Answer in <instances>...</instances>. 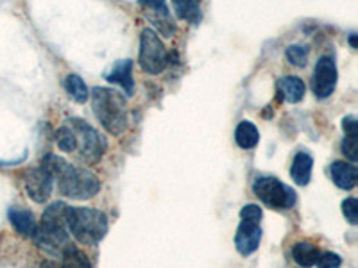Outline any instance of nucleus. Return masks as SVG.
Wrapping results in <instances>:
<instances>
[{
  "mask_svg": "<svg viewBox=\"0 0 358 268\" xmlns=\"http://www.w3.org/2000/svg\"><path fill=\"white\" fill-rule=\"evenodd\" d=\"M92 110L101 126L110 134H122L127 129V102L120 91L113 88H94Z\"/></svg>",
  "mask_w": 358,
  "mask_h": 268,
  "instance_id": "1",
  "label": "nucleus"
},
{
  "mask_svg": "<svg viewBox=\"0 0 358 268\" xmlns=\"http://www.w3.org/2000/svg\"><path fill=\"white\" fill-rule=\"evenodd\" d=\"M66 204H50L41 215V222L33 236L34 244L50 254H62L69 247V229H66Z\"/></svg>",
  "mask_w": 358,
  "mask_h": 268,
  "instance_id": "2",
  "label": "nucleus"
},
{
  "mask_svg": "<svg viewBox=\"0 0 358 268\" xmlns=\"http://www.w3.org/2000/svg\"><path fill=\"white\" fill-rule=\"evenodd\" d=\"M66 229L83 245H97L108 232V218L92 207H66Z\"/></svg>",
  "mask_w": 358,
  "mask_h": 268,
  "instance_id": "3",
  "label": "nucleus"
},
{
  "mask_svg": "<svg viewBox=\"0 0 358 268\" xmlns=\"http://www.w3.org/2000/svg\"><path fill=\"white\" fill-rule=\"evenodd\" d=\"M54 181L57 183V191L73 200L94 199L101 190V183L95 174L86 168L72 167L70 163L54 177Z\"/></svg>",
  "mask_w": 358,
  "mask_h": 268,
  "instance_id": "4",
  "label": "nucleus"
},
{
  "mask_svg": "<svg viewBox=\"0 0 358 268\" xmlns=\"http://www.w3.org/2000/svg\"><path fill=\"white\" fill-rule=\"evenodd\" d=\"M69 126L72 127L73 133H76V138H78L79 158L88 163V165L97 163L108 149L106 138L95 127H92L81 118H70Z\"/></svg>",
  "mask_w": 358,
  "mask_h": 268,
  "instance_id": "5",
  "label": "nucleus"
},
{
  "mask_svg": "<svg viewBox=\"0 0 358 268\" xmlns=\"http://www.w3.org/2000/svg\"><path fill=\"white\" fill-rule=\"evenodd\" d=\"M252 191L271 209H290L297 199L292 188L271 175H262V177L255 179Z\"/></svg>",
  "mask_w": 358,
  "mask_h": 268,
  "instance_id": "6",
  "label": "nucleus"
},
{
  "mask_svg": "<svg viewBox=\"0 0 358 268\" xmlns=\"http://www.w3.org/2000/svg\"><path fill=\"white\" fill-rule=\"evenodd\" d=\"M140 66L149 75H158L169 65V52L162 38L152 29H143L140 34Z\"/></svg>",
  "mask_w": 358,
  "mask_h": 268,
  "instance_id": "7",
  "label": "nucleus"
},
{
  "mask_svg": "<svg viewBox=\"0 0 358 268\" xmlns=\"http://www.w3.org/2000/svg\"><path fill=\"white\" fill-rule=\"evenodd\" d=\"M337 86V66L330 56L319 57L312 77L313 95L317 98H328Z\"/></svg>",
  "mask_w": 358,
  "mask_h": 268,
  "instance_id": "8",
  "label": "nucleus"
},
{
  "mask_svg": "<svg viewBox=\"0 0 358 268\" xmlns=\"http://www.w3.org/2000/svg\"><path fill=\"white\" fill-rule=\"evenodd\" d=\"M138 4L142 6L145 11L147 20L155 25V33L163 34L165 38H172L176 33V24L171 18V11L165 0H138Z\"/></svg>",
  "mask_w": 358,
  "mask_h": 268,
  "instance_id": "9",
  "label": "nucleus"
},
{
  "mask_svg": "<svg viewBox=\"0 0 358 268\" xmlns=\"http://www.w3.org/2000/svg\"><path fill=\"white\" fill-rule=\"evenodd\" d=\"M54 188V177L43 167L31 168L25 174V191L27 195L38 204H43L50 199Z\"/></svg>",
  "mask_w": 358,
  "mask_h": 268,
  "instance_id": "10",
  "label": "nucleus"
},
{
  "mask_svg": "<svg viewBox=\"0 0 358 268\" xmlns=\"http://www.w3.org/2000/svg\"><path fill=\"white\" fill-rule=\"evenodd\" d=\"M262 241V228L258 222L242 220L235 236V247L242 256H251L258 251Z\"/></svg>",
  "mask_w": 358,
  "mask_h": 268,
  "instance_id": "11",
  "label": "nucleus"
},
{
  "mask_svg": "<svg viewBox=\"0 0 358 268\" xmlns=\"http://www.w3.org/2000/svg\"><path fill=\"white\" fill-rule=\"evenodd\" d=\"M106 81L111 84H118L124 88L127 95L134 94V81H133V61L131 59H120L113 65L111 72L106 73Z\"/></svg>",
  "mask_w": 358,
  "mask_h": 268,
  "instance_id": "12",
  "label": "nucleus"
},
{
  "mask_svg": "<svg viewBox=\"0 0 358 268\" xmlns=\"http://www.w3.org/2000/svg\"><path fill=\"white\" fill-rule=\"evenodd\" d=\"M9 222H11L13 229L22 234L24 238H33L36 234L38 223L34 220V215L29 209H24V207H11L8 211Z\"/></svg>",
  "mask_w": 358,
  "mask_h": 268,
  "instance_id": "13",
  "label": "nucleus"
},
{
  "mask_svg": "<svg viewBox=\"0 0 358 268\" xmlns=\"http://www.w3.org/2000/svg\"><path fill=\"white\" fill-rule=\"evenodd\" d=\"M331 181L341 190H353L358 183V170L353 163L335 161L330 167Z\"/></svg>",
  "mask_w": 358,
  "mask_h": 268,
  "instance_id": "14",
  "label": "nucleus"
},
{
  "mask_svg": "<svg viewBox=\"0 0 358 268\" xmlns=\"http://www.w3.org/2000/svg\"><path fill=\"white\" fill-rule=\"evenodd\" d=\"M276 86L280 97L283 100L290 102V104H297V102H301L305 98V82L296 77V75H287V77L278 79Z\"/></svg>",
  "mask_w": 358,
  "mask_h": 268,
  "instance_id": "15",
  "label": "nucleus"
},
{
  "mask_svg": "<svg viewBox=\"0 0 358 268\" xmlns=\"http://www.w3.org/2000/svg\"><path fill=\"white\" fill-rule=\"evenodd\" d=\"M312 168H313V159L312 156L306 152H299L296 154L292 161V168H290V175H292L294 183L299 186H306L312 177Z\"/></svg>",
  "mask_w": 358,
  "mask_h": 268,
  "instance_id": "16",
  "label": "nucleus"
},
{
  "mask_svg": "<svg viewBox=\"0 0 358 268\" xmlns=\"http://www.w3.org/2000/svg\"><path fill=\"white\" fill-rule=\"evenodd\" d=\"M235 142L236 145L241 147V149H244V151L255 149V147L258 145V142H260V133H258L257 126L248 122V120L238 124L235 129Z\"/></svg>",
  "mask_w": 358,
  "mask_h": 268,
  "instance_id": "17",
  "label": "nucleus"
},
{
  "mask_svg": "<svg viewBox=\"0 0 358 268\" xmlns=\"http://www.w3.org/2000/svg\"><path fill=\"white\" fill-rule=\"evenodd\" d=\"M319 254H321V251L315 245L308 244V241H299L292 247L294 261L303 268H310L317 263Z\"/></svg>",
  "mask_w": 358,
  "mask_h": 268,
  "instance_id": "18",
  "label": "nucleus"
},
{
  "mask_svg": "<svg viewBox=\"0 0 358 268\" xmlns=\"http://www.w3.org/2000/svg\"><path fill=\"white\" fill-rule=\"evenodd\" d=\"M174 11L181 20L190 22V24H197L201 20V8L199 2L196 0H172Z\"/></svg>",
  "mask_w": 358,
  "mask_h": 268,
  "instance_id": "19",
  "label": "nucleus"
},
{
  "mask_svg": "<svg viewBox=\"0 0 358 268\" xmlns=\"http://www.w3.org/2000/svg\"><path fill=\"white\" fill-rule=\"evenodd\" d=\"M63 265L62 268H92L88 256L81 248H78L76 245L70 244L69 247H65V251L62 252Z\"/></svg>",
  "mask_w": 358,
  "mask_h": 268,
  "instance_id": "20",
  "label": "nucleus"
},
{
  "mask_svg": "<svg viewBox=\"0 0 358 268\" xmlns=\"http://www.w3.org/2000/svg\"><path fill=\"white\" fill-rule=\"evenodd\" d=\"M65 89H66V94H69V97H72L73 100L79 102V104H85V102L90 98L88 86H86L85 81H83L79 75H76V73L66 75Z\"/></svg>",
  "mask_w": 358,
  "mask_h": 268,
  "instance_id": "21",
  "label": "nucleus"
},
{
  "mask_svg": "<svg viewBox=\"0 0 358 268\" xmlns=\"http://www.w3.org/2000/svg\"><path fill=\"white\" fill-rule=\"evenodd\" d=\"M56 143L57 147L62 149L63 152H73L78 151V138H76V133H73L72 127L66 124V126H62L56 131Z\"/></svg>",
  "mask_w": 358,
  "mask_h": 268,
  "instance_id": "22",
  "label": "nucleus"
},
{
  "mask_svg": "<svg viewBox=\"0 0 358 268\" xmlns=\"http://www.w3.org/2000/svg\"><path fill=\"white\" fill-rule=\"evenodd\" d=\"M285 56L290 65L294 66H306V63H308V49L305 45H290V47H287Z\"/></svg>",
  "mask_w": 358,
  "mask_h": 268,
  "instance_id": "23",
  "label": "nucleus"
},
{
  "mask_svg": "<svg viewBox=\"0 0 358 268\" xmlns=\"http://www.w3.org/2000/svg\"><path fill=\"white\" fill-rule=\"evenodd\" d=\"M342 213H344V216H346V220L351 223V225H357L358 223V200L353 199V197H350V199L344 200V202H342Z\"/></svg>",
  "mask_w": 358,
  "mask_h": 268,
  "instance_id": "24",
  "label": "nucleus"
},
{
  "mask_svg": "<svg viewBox=\"0 0 358 268\" xmlns=\"http://www.w3.org/2000/svg\"><path fill=\"white\" fill-rule=\"evenodd\" d=\"M315 265H317V268H341L342 260L335 252H321Z\"/></svg>",
  "mask_w": 358,
  "mask_h": 268,
  "instance_id": "25",
  "label": "nucleus"
},
{
  "mask_svg": "<svg viewBox=\"0 0 358 268\" xmlns=\"http://www.w3.org/2000/svg\"><path fill=\"white\" fill-rule=\"evenodd\" d=\"M342 152L350 159L351 163H357L358 159V140L357 138H351V136H346L344 142H342Z\"/></svg>",
  "mask_w": 358,
  "mask_h": 268,
  "instance_id": "26",
  "label": "nucleus"
},
{
  "mask_svg": "<svg viewBox=\"0 0 358 268\" xmlns=\"http://www.w3.org/2000/svg\"><path fill=\"white\" fill-rule=\"evenodd\" d=\"M262 207L258 204H248V206L242 207L241 211V218L242 220H248V222H258L260 223L262 220Z\"/></svg>",
  "mask_w": 358,
  "mask_h": 268,
  "instance_id": "27",
  "label": "nucleus"
},
{
  "mask_svg": "<svg viewBox=\"0 0 358 268\" xmlns=\"http://www.w3.org/2000/svg\"><path fill=\"white\" fill-rule=\"evenodd\" d=\"M342 129L346 133V136H351V138H357L358 136V124H357V118L355 117H346L342 120Z\"/></svg>",
  "mask_w": 358,
  "mask_h": 268,
  "instance_id": "28",
  "label": "nucleus"
},
{
  "mask_svg": "<svg viewBox=\"0 0 358 268\" xmlns=\"http://www.w3.org/2000/svg\"><path fill=\"white\" fill-rule=\"evenodd\" d=\"M40 268H62V267H59V265L54 263V261H43Z\"/></svg>",
  "mask_w": 358,
  "mask_h": 268,
  "instance_id": "29",
  "label": "nucleus"
},
{
  "mask_svg": "<svg viewBox=\"0 0 358 268\" xmlns=\"http://www.w3.org/2000/svg\"><path fill=\"white\" fill-rule=\"evenodd\" d=\"M350 45H351V49H357V34H351Z\"/></svg>",
  "mask_w": 358,
  "mask_h": 268,
  "instance_id": "30",
  "label": "nucleus"
},
{
  "mask_svg": "<svg viewBox=\"0 0 358 268\" xmlns=\"http://www.w3.org/2000/svg\"><path fill=\"white\" fill-rule=\"evenodd\" d=\"M196 2H199V4H201V0H196Z\"/></svg>",
  "mask_w": 358,
  "mask_h": 268,
  "instance_id": "31",
  "label": "nucleus"
}]
</instances>
